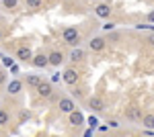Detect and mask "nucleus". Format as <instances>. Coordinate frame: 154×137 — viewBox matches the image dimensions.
Returning <instances> with one entry per match:
<instances>
[{
  "label": "nucleus",
  "mask_w": 154,
  "mask_h": 137,
  "mask_svg": "<svg viewBox=\"0 0 154 137\" xmlns=\"http://www.w3.org/2000/svg\"><path fill=\"white\" fill-rule=\"evenodd\" d=\"M62 39H64V43H68V45H78V41H80V33H78L76 27H66L64 33H62Z\"/></svg>",
  "instance_id": "1"
},
{
  "label": "nucleus",
  "mask_w": 154,
  "mask_h": 137,
  "mask_svg": "<svg viewBox=\"0 0 154 137\" xmlns=\"http://www.w3.org/2000/svg\"><path fill=\"white\" fill-rule=\"evenodd\" d=\"M62 80L66 82L68 86H76V84H78V80H80V74H78V70H76V68H68V70H64Z\"/></svg>",
  "instance_id": "2"
},
{
  "label": "nucleus",
  "mask_w": 154,
  "mask_h": 137,
  "mask_svg": "<svg viewBox=\"0 0 154 137\" xmlns=\"http://www.w3.org/2000/svg\"><path fill=\"white\" fill-rule=\"evenodd\" d=\"M58 109H60V113H64V115H70V113H74V111H76V104H74V100H72V98H68V96H64V98H60Z\"/></svg>",
  "instance_id": "3"
},
{
  "label": "nucleus",
  "mask_w": 154,
  "mask_h": 137,
  "mask_svg": "<svg viewBox=\"0 0 154 137\" xmlns=\"http://www.w3.org/2000/svg\"><path fill=\"white\" fill-rule=\"evenodd\" d=\"M88 106H91L93 111H97V113L105 111V100H103V96H99V94L91 96V98H88Z\"/></svg>",
  "instance_id": "4"
},
{
  "label": "nucleus",
  "mask_w": 154,
  "mask_h": 137,
  "mask_svg": "<svg viewBox=\"0 0 154 137\" xmlns=\"http://www.w3.org/2000/svg\"><path fill=\"white\" fill-rule=\"evenodd\" d=\"M48 61H49V66L60 68V66L64 64V53H62V51H58V49H54V51L48 55Z\"/></svg>",
  "instance_id": "5"
},
{
  "label": "nucleus",
  "mask_w": 154,
  "mask_h": 137,
  "mask_svg": "<svg viewBox=\"0 0 154 137\" xmlns=\"http://www.w3.org/2000/svg\"><path fill=\"white\" fill-rule=\"evenodd\" d=\"M35 90H37V94H39L41 98H49V96H51V92H54V86H51L49 82H41Z\"/></svg>",
  "instance_id": "6"
},
{
  "label": "nucleus",
  "mask_w": 154,
  "mask_h": 137,
  "mask_svg": "<svg viewBox=\"0 0 154 137\" xmlns=\"http://www.w3.org/2000/svg\"><path fill=\"white\" fill-rule=\"evenodd\" d=\"M105 45H107V39H105V37H93V39H91V43H88L91 51H103Z\"/></svg>",
  "instance_id": "7"
},
{
  "label": "nucleus",
  "mask_w": 154,
  "mask_h": 137,
  "mask_svg": "<svg viewBox=\"0 0 154 137\" xmlns=\"http://www.w3.org/2000/svg\"><path fill=\"white\" fill-rule=\"evenodd\" d=\"M125 119H130V121H142V109H138V106H128V109H125Z\"/></svg>",
  "instance_id": "8"
},
{
  "label": "nucleus",
  "mask_w": 154,
  "mask_h": 137,
  "mask_svg": "<svg viewBox=\"0 0 154 137\" xmlns=\"http://www.w3.org/2000/svg\"><path fill=\"white\" fill-rule=\"evenodd\" d=\"M95 12H97V16H101V19H109L111 16V6L109 4H97Z\"/></svg>",
  "instance_id": "9"
},
{
  "label": "nucleus",
  "mask_w": 154,
  "mask_h": 137,
  "mask_svg": "<svg viewBox=\"0 0 154 137\" xmlns=\"http://www.w3.org/2000/svg\"><path fill=\"white\" fill-rule=\"evenodd\" d=\"M31 64H33L35 68H45V66H49L48 55H43V53H39V55H33V57H31Z\"/></svg>",
  "instance_id": "10"
},
{
  "label": "nucleus",
  "mask_w": 154,
  "mask_h": 137,
  "mask_svg": "<svg viewBox=\"0 0 154 137\" xmlns=\"http://www.w3.org/2000/svg\"><path fill=\"white\" fill-rule=\"evenodd\" d=\"M31 57H33V53H31L29 47H19V49H17V59H21V61H29Z\"/></svg>",
  "instance_id": "11"
},
{
  "label": "nucleus",
  "mask_w": 154,
  "mask_h": 137,
  "mask_svg": "<svg viewBox=\"0 0 154 137\" xmlns=\"http://www.w3.org/2000/svg\"><path fill=\"white\" fill-rule=\"evenodd\" d=\"M25 82H27V86H31V88H37V86L43 82V78H41V76H35V74H27Z\"/></svg>",
  "instance_id": "12"
},
{
  "label": "nucleus",
  "mask_w": 154,
  "mask_h": 137,
  "mask_svg": "<svg viewBox=\"0 0 154 137\" xmlns=\"http://www.w3.org/2000/svg\"><path fill=\"white\" fill-rule=\"evenodd\" d=\"M82 121H84V117H82L80 113H78V111H74V113L68 115V123H70V125H74V127H76V125H80Z\"/></svg>",
  "instance_id": "13"
},
{
  "label": "nucleus",
  "mask_w": 154,
  "mask_h": 137,
  "mask_svg": "<svg viewBox=\"0 0 154 137\" xmlns=\"http://www.w3.org/2000/svg\"><path fill=\"white\" fill-rule=\"evenodd\" d=\"M84 55H86V53H84V49H80V47H74V49L70 51V59L72 61H82Z\"/></svg>",
  "instance_id": "14"
},
{
  "label": "nucleus",
  "mask_w": 154,
  "mask_h": 137,
  "mask_svg": "<svg viewBox=\"0 0 154 137\" xmlns=\"http://www.w3.org/2000/svg\"><path fill=\"white\" fill-rule=\"evenodd\" d=\"M21 90H23V82L21 80H11L8 82V92H11V94H19Z\"/></svg>",
  "instance_id": "15"
},
{
  "label": "nucleus",
  "mask_w": 154,
  "mask_h": 137,
  "mask_svg": "<svg viewBox=\"0 0 154 137\" xmlns=\"http://www.w3.org/2000/svg\"><path fill=\"white\" fill-rule=\"evenodd\" d=\"M142 125L146 127V129H154V113L142 115Z\"/></svg>",
  "instance_id": "16"
},
{
  "label": "nucleus",
  "mask_w": 154,
  "mask_h": 137,
  "mask_svg": "<svg viewBox=\"0 0 154 137\" xmlns=\"http://www.w3.org/2000/svg\"><path fill=\"white\" fill-rule=\"evenodd\" d=\"M8 119H11L8 111H6V109H0V127L6 125V123H8Z\"/></svg>",
  "instance_id": "17"
},
{
  "label": "nucleus",
  "mask_w": 154,
  "mask_h": 137,
  "mask_svg": "<svg viewBox=\"0 0 154 137\" xmlns=\"http://www.w3.org/2000/svg\"><path fill=\"white\" fill-rule=\"evenodd\" d=\"M2 4H4V8H14L19 4V0H2Z\"/></svg>",
  "instance_id": "18"
},
{
  "label": "nucleus",
  "mask_w": 154,
  "mask_h": 137,
  "mask_svg": "<svg viewBox=\"0 0 154 137\" xmlns=\"http://www.w3.org/2000/svg\"><path fill=\"white\" fill-rule=\"evenodd\" d=\"M25 2H27V6H31V8H39L43 0H25Z\"/></svg>",
  "instance_id": "19"
},
{
  "label": "nucleus",
  "mask_w": 154,
  "mask_h": 137,
  "mask_svg": "<svg viewBox=\"0 0 154 137\" xmlns=\"http://www.w3.org/2000/svg\"><path fill=\"white\" fill-rule=\"evenodd\" d=\"M4 82H6V72L0 70V84H4Z\"/></svg>",
  "instance_id": "20"
},
{
  "label": "nucleus",
  "mask_w": 154,
  "mask_h": 137,
  "mask_svg": "<svg viewBox=\"0 0 154 137\" xmlns=\"http://www.w3.org/2000/svg\"><path fill=\"white\" fill-rule=\"evenodd\" d=\"M103 29H105V31H111V29H115V25H113V23H105V25H103Z\"/></svg>",
  "instance_id": "21"
},
{
  "label": "nucleus",
  "mask_w": 154,
  "mask_h": 137,
  "mask_svg": "<svg viewBox=\"0 0 154 137\" xmlns=\"http://www.w3.org/2000/svg\"><path fill=\"white\" fill-rule=\"evenodd\" d=\"M2 61H4V66H12V59H11V57H6V55L2 57Z\"/></svg>",
  "instance_id": "22"
},
{
  "label": "nucleus",
  "mask_w": 154,
  "mask_h": 137,
  "mask_svg": "<svg viewBox=\"0 0 154 137\" xmlns=\"http://www.w3.org/2000/svg\"><path fill=\"white\" fill-rule=\"evenodd\" d=\"M109 127H113V129H115V127H119V123L115 121V119H111V121H109Z\"/></svg>",
  "instance_id": "23"
},
{
  "label": "nucleus",
  "mask_w": 154,
  "mask_h": 137,
  "mask_svg": "<svg viewBox=\"0 0 154 137\" xmlns=\"http://www.w3.org/2000/svg\"><path fill=\"white\" fill-rule=\"evenodd\" d=\"M148 21H150V23H154V10L148 12Z\"/></svg>",
  "instance_id": "24"
},
{
  "label": "nucleus",
  "mask_w": 154,
  "mask_h": 137,
  "mask_svg": "<svg viewBox=\"0 0 154 137\" xmlns=\"http://www.w3.org/2000/svg\"><path fill=\"white\" fill-rule=\"evenodd\" d=\"M150 43H152V47H154V35H150Z\"/></svg>",
  "instance_id": "25"
},
{
  "label": "nucleus",
  "mask_w": 154,
  "mask_h": 137,
  "mask_svg": "<svg viewBox=\"0 0 154 137\" xmlns=\"http://www.w3.org/2000/svg\"><path fill=\"white\" fill-rule=\"evenodd\" d=\"M0 137H2V131H0Z\"/></svg>",
  "instance_id": "26"
}]
</instances>
